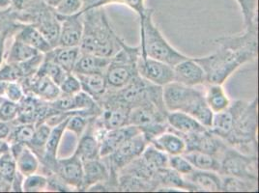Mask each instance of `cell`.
I'll use <instances>...</instances> for the list:
<instances>
[{
  "instance_id": "cell-49",
  "label": "cell",
  "mask_w": 259,
  "mask_h": 193,
  "mask_svg": "<svg viewBox=\"0 0 259 193\" xmlns=\"http://www.w3.org/2000/svg\"><path fill=\"white\" fill-rule=\"evenodd\" d=\"M12 191V183L7 182L0 176V192H9Z\"/></svg>"
},
{
  "instance_id": "cell-11",
  "label": "cell",
  "mask_w": 259,
  "mask_h": 193,
  "mask_svg": "<svg viewBox=\"0 0 259 193\" xmlns=\"http://www.w3.org/2000/svg\"><path fill=\"white\" fill-rule=\"evenodd\" d=\"M182 137L186 142V152L198 151L215 156L219 159H221L222 155L228 146L224 140L217 136L210 129H206L204 131L190 135H185Z\"/></svg>"
},
{
  "instance_id": "cell-10",
  "label": "cell",
  "mask_w": 259,
  "mask_h": 193,
  "mask_svg": "<svg viewBox=\"0 0 259 193\" xmlns=\"http://www.w3.org/2000/svg\"><path fill=\"white\" fill-rule=\"evenodd\" d=\"M139 75L152 84L163 87L174 81L172 66L149 57H140L138 61Z\"/></svg>"
},
{
  "instance_id": "cell-37",
  "label": "cell",
  "mask_w": 259,
  "mask_h": 193,
  "mask_svg": "<svg viewBox=\"0 0 259 193\" xmlns=\"http://www.w3.org/2000/svg\"><path fill=\"white\" fill-rule=\"evenodd\" d=\"M109 4H121V5L128 6L132 10H134L139 15L140 21H142L144 19L145 11L147 9V8H145L144 0H98L95 4H93L88 9L98 8V7H105V6L109 5Z\"/></svg>"
},
{
  "instance_id": "cell-7",
  "label": "cell",
  "mask_w": 259,
  "mask_h": 193,
  "mask_svg": "<svg viewBox=\"0 0 259 193\" xmlns=\"http://www.w3.org/2000/svg\"><path fill=\"white\" fill-rule=\"evenodd\" d=\"M204 96L202 90L172 81L162 87V100L167 112L189 113L194 105Z\"/></svg>"
},
{
  "instance_id": "cell-34",
  "label": "cell",
  "mask_w": 259,
  "mask_h": 193,
  "mask_svg": "<svg viewBox=\"0 0 259 193\" xmlns=\"http://www.w3.org/2000/svg\"><path fill=\"white\" fill-rule=\"evenodd\" d=\"M11 131L7 138L9 144L21 143L27 145L35 132V124H11Z\"/></svg>"
},
{
  "instance_id": "cell-13",
  "label": "cell",
  "mask_w": 259,
  "mask_h": 193,
  "mask_svg": "<svg viewBox=\"0 0 259 193\" xmlns=\"http://www.w3.org/2000/svg\"><path fill=\"white\" fill-rule=\"evenodd\" d=\"M54 173L74 190H80L83 178V166L81 159L75 153L69 158L57 159Z\"/></svg>"
},
{
  "instance_id": "cell-14",
  "label": "cell",
  "mask_w": 259,
  "mask_h": 193,
  "mask_svg": "<svg viewBox=\"0 0 259 193\" xmlns=\"http://www.w3.org/2000/svg\"><path fill=\"white\" fill-rule=\"evenodd\" d=\"M20 82L25 94H32L47 102H53L60 95L59 86L49 76L38 72L29 77L23 78Z\"/></svg>"
},
{
  "instance_id": "cell-36",
  "label": "cell",
  "mask_w": 259,
  "mask_h": 193,
  "mask_svg": "<svg viewBox=\"0 0 259 193\" xmlns=\"http://www.w3.org/2000/svg\"><path fill=\"white\" fill-rule=\"evenodd\" d=\"M48 176L42 173H34L25 176L22 182V191L41 192L47 190Z\"/></svg>"
},
{
  "instance_id": "cell-30",
  "label": "cell",
  "mask_w": 259,
  "mask_h": 193,
  "mask_svg": "<svg viewBox=\"0 0 259 193\" xmlns=\"http://www.w3.org/2000/svg\"><path fill=\"white\" fill-rule=\"evenodd\" d=\"M40 54L41 53H39L31 46L14 39L11 47L5 56V62L20 64Z\"/></svg>"
},
{
  "instance_id": "cell-22",
  "label": "cell",
  "mask_w": 259,
  "mask_h": 193,
  "mask_svg": "<svg viewBox=\"0 0 259 193\" xmlns=\"http://www.w3.org/2000/svg\"><path fill=\"white\" fill-rule=\"evenodd\" d=\"M166 121L168 124V128L180 134L181 136L194 134L209 129L202 126L193 116L182 111L168 112Z\"/></svg>"
},
{
  "instance_id": "cell-48",
  "label": "cell",
  "mask_w": 259,
  "mask_h": 193,
  "mask_svg": "<svg viewBox=\"0 0 259 193\" xmlns=\"http://www.w3.org/2000/svg\"><path fill=\"white\" fill-rule=\"evenodd\" d=\"M11 123L0 121V139L7 140L11 131Z\"/></svg>"
},
{
  "instance_id": "cell-20",
  "label": "cell",
  "mask_w": 259,
  "mask_h": 193,
  "mask_svg": "<svg viewBox=\"0 0 259 193\" xmlns=\"http://www.w3.org/2000/svg\"><path fill=\"white\" fill-rule=\"evenodd\" d=\"M10 153L15 159L17 169L22 175L28 176L39 171L41 162L30 148L21 143H11Z\"/></svg>"
},
{
  "instance_id": "cell-23",
  "label": "cell",
  "mask_w": 259,
  "mask_h": 193,
  "mask_svg": "<svg viewBox=\"0 0 259 193\" xmlns=\"http://www.w3.org/2000/svg\"><path fill=\"white\" fill-rule=\"evenodd\" d=\"M150 144L169 157L183 155L187 149L183 137L169 128L152 139Z\"/></svg>"
},
{
  "instance_id": "cell-50",
  "label": "cell",
  "mask_w": 259,
  "mask_h": 193,
  "mask_svg": "<svg viewBox=\"0 0 259 193\" xmlns=\"http://www.w3.org/2000/svg\"><path fill=\"white\" fill-rule=\"evenodd\" d=\"M10 151V144L6 139H0V157Z\"/></svg>"
},
{
  "instance_id": "cell-54",
  "label": "cell",
  "mask_w": 259,
  "mask_h": 193,
  "mask_svg": "<svg viewBox=\"0 0 259 193\" xmlns=\"http://www.w3.org/2000/svg\"><path fill=\"white\" fill-rule=\"evenodd\" d=\"M3 100H4V99H3V98H1V96H0V105H1V104H2V102H3Z\"/></svg>"
},
{
  "instance_id": "cell-1",
  "label": "cell",
  "mask_w": 259,
  "mask_h": 193,
  "mask_svg": "<svg viewBox=\"0 0 259 193\" xmlns=\"http://www.w3.org/2000/svg\"><path fill=\"white\" fill-rule=\"evenodd\" d=\"M81 14L83 31L80 52L108 58L117 54L125 41L113 30L104 7L91 8Z\"/></svg>"
},
{
  "instance_id": "cell-3",
  "label": "cell",
  "mask_w": 259,
  "mask_h": 193,
  "mask_svg": "<svg viewBox=\"0 0 259 193\" xmlns=\"http://www.w3.org/2000/svg\"><path fill=\"white\" fill-rule=\"evenodd\" d=\"M256 58L257 54L220 46L214 54L194 59L204 70L207 83L224 84L240 67L254 61Z\"/></svg>"
},
{
  "instance_id": "cell-45",
  "label": "cell",
  "mask_w": 259,
  "mask_h": 193,
  "mask_svg": "<svg viewBox=\"0 0 259 193\" xmlns=\"http://www.w3.org/2000/svg\"><path fill=\"white\" fill-rule=\"evenodd\" d=\"M25 95L22 83L20 81H7L3 99L9 100L14 103H19Z\"/></svg>"
},
{
  "instance_id": "cell-24",
  "label": "cell",
  "mask_w": 259,
  "mask_h": 193,
  "mask_svg": "<svg viewBox=\"0 0 259 193\" xmlns=\"http://www.w3.org/2000/svg\"><path fill=\"white\" fill-rule=\"evenodd\" d=\"M184 177L188 182L194 185L196 191H222V178L221 175L217 172L194 169L192 173Z\"/></svg>"
},
{
  "instance_id": "cell-44",
  "label": "cell",
  "mask_w": 259,
  "mask_h": 193,
  "mask_svg": "<svg viewBox=\"0 0 259 193\" xmlns=\"http://www.w3.org/2000/svg\"><path fill=\"white\" fill-rule=\"evenodd\" d=\"M82 9L83 0H62L54 11L60 16H71L81 12Z\"/></svg>"
},
{
  "instance_id": "cell-25",
  "label": "cell",
  "mask_w": 259,
  "mask_h": 193,
  "mask_svg": "<svg viewBox=\"0 0 259 193\" xmlns=\"http://www.w3.org/2000/svg\"><path fill=\"white\" fill-rule=\"evenodd\" d=\"M110 58L80 52L73 73L76 75L105 74Z\"/></svg>"
},
{
  "instance_id": "cell-26",
  "label": "cell",
  "mask_w": 259,
  "mask_h": 193,
  "mask_svg": "<svg viewBox=\"0 0 259 193\" xmlns=\"http://www.w3.org/2000/svg\"><path fill=\"white\" fill-rule=\"evenodd\" d=\"M79 54V46H55L44 57L59 65L67 73H73Z\"/></svg>"
},
{
  "instance_id": "cell-33",
  "label": "cell",
  "mask_w": 259,
  "mask_h": 193,
  "mask_svg": "<svg viewBox=\"0 0 259 193\" xmlns=\"http://www.w3.org/2000/svg\"><path fill=\"white\" fill-rule=\"evenodd\" d=\"M141 157L143 159V161H145L147 164H149L155 170L160 171L162 169L169 167L168 165L169 156H167L162 151L157 149L150 143L145 147Z\"/></svg>"
},
{
  "instance_id": "cell-27",
  "label": "cell",
  "mask_w": 259,
  "mask_h": 193,
  "mask_svg": "<svg viewBox=\"0 0 259 193\" xmlns=\"http://www.w3.org/2000/svg\"><path fill=\"white\" fill-rule=\"evenodd\" d=\"M203 93L206 104L214 114L226 110L231 104V100L227 95L223 84L206 83Z\"/></svg>"
},
{
  "instance_id": "cell-18",
  "label": "cell",
  "mask_w": 259,
  "mask_h": 193,
  "mask_svg": "<svg viewBox=\"0 0 259 193\" xmlns=\"http://www.w3.org/2000/svg\"><path fill=\"white\" fill-rule=\"evenodd\" d=\"M101 112L95 117V123L99 127L110 130L129 125L128 108L114 104L101 105Z\"/></svg>"
},
{
  "instance_id": "cell-40",
  "label": "cell",
  "mask_w": 259,
  "mask_h": 193,
  "mask_svg": "<svg viewBox=\"0 0 259 193\" xmlns=\"http://www.w3.org/2000/svg\"><path fill=\"white\" fill-rule=\"evenodd\" d=\"M60 95L73 96L81 91V85L79 79L74 73H68L63 81L59 84Z\"/></svg>"
},
{
  "instance_id": "cell-5",
  "label": "cell",
  "mask_w": 259,
  "mask_h": 193,
  "mask_svg": "<svg viewBox=\"0 0 259 193\" xmlns=\"http://www.w3.org/2000/svg\"><path fill=\"white\" fill-rule=\"evenodd\" d=\"M141 47L123 43L121 50L110 58L105 72L108 90H118L130 83L139 75L138 61L141 57Z\"/></svg>"
},
{
  "instance_id": "cell-39",
  "label": "cell",
  "mask_w": 259,
  "mask_h": 193,
  "mask_svg": "<svg viewBox=\"0 0 259 193\" xmlns=\"http://www.w3.org/2000/svg\"><path fill=\"white\" fill-rule=\"evenodd\" d=\"M17 165L10 151L0 157V176L7 182H13L17 173Z\"/></svg>"
},
{
  "instance_id": "cell-2",
  "label": "cell",
  "mask_w": 259,
  "mask_h": 193,
  "mask_svg": "<svg viewBox=\"0 0 259 193\" xmlns=\"http://www.w3.org/2000/svg\"><path fill=\"white\" fill-rule=\"evenodd\" d=\"M232 105L234 107L233 127L226 143L242 153L257 156V98L249 102L237 100L232 102Z\"/></svg>"
},
{
  "instance_id": "cell-4",
  "label": "cell",
  "mask_w": 259,
  "mask_h": 193,
  "mask_svg": "<svg viewBox=\"0 0 259 193\" xmlns=\"http://www.w3.org/2000/svg\"><path fill=\"white\" fill-rule=\"evenodd\" d=\"M154 11L146 9L144 19L141 21V57H149L174 67L179 62L188 58L174 49L153 20Z\"/></svg>"
},
{
  "instance_id": "cell-47",
  "label": "cell",
  "mask_w": 259,
  "mask_h": 193,
  "mask_svg": "<svg viewBox=\"0 0 259 193\" xmlns=\"http://www.w3.org/2000/svg\"><path fill=\"white\" fill-rule=\"evenodd\" d=\"M17 29V28H16ZM16 29H6L0 33V66L3 64L5 54V42L10 34H14Z\"/></svg>"
},
{
  "instance_id": "cell-46",
  "label": "cell",
  "mask_w": 259,
  "mask_h": 193,
  "mask_svg": "<svg viewBox=\"0 0 259 193\" xmlns=\"http://www.w3.org/2000/svg\"><path fill=\"white\" fill-rule=\"evenodd\" d=\"M47 190H50V191H74V189L71 186H69L62 179H60L54 173L48 175Z\"/></svg>"
},
{
  "instance_id": "cell-19",
  "label": "cell",
  "mask_w": 259,
  "mask_h": 193,
  "mask_svg": "<svg viewBox=\"0 0 259 193\" xmlns=\"http://www.w3.org/2000/svg\"><path fill=\"white\" fill-rule=\"evenodd\" d=\"M13 35L15 40L31 46L41 54H47L54 49L42 32L32 23L20 22Z\"/></svg>"
},
{
  "instance_id": "cell-38",
  "label": "cell",
  "mask_w": 259,
  "mask_h": 193,
  "mask_svg": "<svg viewBox=\"0 0 259 193\" xmlns=\"http://www.w3.org/2000/svg\"><path fill=\"white\" fill-rule=\"evenodd\" d=\"M37 72L42 75L49 76L58 86L63 81L65 76L68 74L59 65L54 63L51 60L45 59V57H44L43 63L41 64Z\"/></svg>"
},
{
  "instance_id": "cell-17",
  "label": "cell",
  "mask_w": 259,
  "mask_h": 193,
  "mask_svg": "<svg viewBox=\"0 0 259 193\" xmlns=\"http://www.w3.org/2000/svg\"><path fill=\"white\" fill-rule=\"evenodd\" d=\"M215 43L220 46H225L227 49L244 52L258 55V38H257V27L248 28L244 32L230 36H224L215 40Z\"/></svg>"
},
{
  "instance_id": "cell-55",
  "label": "cell",
  "mask_w": 259,
  "mask_h": 193,
  "mask_svg": "<svg viewBox=\"0 0 259 193\" xmlns=\"http://www.w3.org/2000/svg\"><path fill=\"white\" fill-rule=\"evenodd\" d=\"M0 33H1V32H0Z\"/></svg>"
},
{
  "instance_id": "cell-43",
  "label": "cell",
  "mask_w": 259,
  "mask_h": 193,
  "mask_svg": "<svg viewBox=\"0 0 259 193\" xmlns=\"http://www.w3.org/2000/svg\"><path fill=\"white\" fill-rule=\"evenodd\" d=\"M168 165L174 171L179 173L182 176H187L194 170L193 165L184 157L183 155L169 157Z\"/></svg>"
},
{
  "instance_id": "cell-52",
  "label": "cell",
  "mask_w": 259,
  "mask_h": 193,
  "mask_svg": "<svg viewBox=\"0 0 259 193\" xmlns=\"http://www.w3.org/2000/svg\"><path fill=\"white\" fill-rule=\"evenodd\" d=\"M46 5H48L50 8L55 10V8L61 3L62 0H43Z\"/></svg>"
},
{
  "instance_id": "cell-12",
  "label": "cell",
  "mask_w": 259,
  "mask_h": 193,
  "mask_svg": "<svg viewBox=\"0 0 259 193\" xmlns=\"http://www.w3.org/2000/svg\"><path fill=\"white\" fill-rule=\"evenodd\" d=\"M141 132V129L133 125H127L118 129H97L96 135L100 142V158L108 157L124 142Z\"/></svg>"
},
{
  "instance_id": "cell-32",
  "label": "cell",
  "mask_w": 259,
  "mask_h": 193,
  "mask_svg": "<svg viewBox=\"0 0 259 193\" xmlns=\"http://www.w3.org/2000/svg\"><path fill=\"white\" fill-rule=\"evenodd\" d=\"M51 129L52 128L46 123H40L35 125V132L32 139L26 145L28 148L31 149L40 161L43 158L46 143L51 133Z\"/></svg>"
},
{
  "instance_id": "cell-41",
  "label": "cell",
  "mask_w": 259,
  "mask_h": 193,
  "mask_svg": "<svg viewBox=\"0 0 259 193\" xmlns=\"http://www.w3.org/2000/svg\"><path fill=\"white\" fill-rule=\"evenodd\" d=\"M22 79V71L19 64L5 62L0 66V80L21 81Z\"/></svg>"
},
{
  "instance_id": "cell-31",
  "label": "cell",
  "mask_w": 259,
  "mask_h": 193,
  "mask_svg": "<svg viewBox=\"0 0 259 193\" xmlns=\"http://www.w3.org/2000/svg\"><path fill=\"white\" fill-rule=\"evenodd\" d=\"M222 191L242 192V191H258V182H252L231 176L221 175Z\"/></svg>"
},
{
  "instance_id": "cell-16",
  "label": "cell",
  "mask_w": 259,
  "mask_h": 193,
  "mask_svg": "<svg viewBox=\"0 0 259 193\" xmlns=\"http://www.w3.org/2000/svg\"><path fill=\"white\" fill-rule=\"evenodd\" d=\"M173 71L175 82L192 87L205 85L207 83L204 70L194 58L188 57L179 62L173 67Z\"/></svg>"
},
{
  "instance_id": "cell-15",
  "label": "cell",
  "mask_w": 259,
  "mask_h": 193,
  "mask_svg": "<svg viewBox=\"0 0 259 193\" xmlns=\"http://www.w3.org/2000/svg\"><path fill=\"white\" fill-rule=\"evenodd\" d=\"M57 18L60 22L57 46H79L83 31L82 14L79 12L71 16L57 15Z\"/></svg>"
},
{
  "instance_id": "cell-28",
  "label": "cell",
  "mask_w": 259,
  "mask_h": 193,
  "mask_svg": "<svg viewBox=\"0 0 259 193\" xmlns=\"http://www.w3.org/2000/svg\"><path fill=\"white\" fill-rule=\"evenodd\" d=\"M76 75V74H75ZM79 79L81 90L85 92L97 103L108 91V86L104 74H85L76 75Z\"/></svg>"
},
{
  "instance_id": "cell-9",
  "label": "cell",
  "mask_w": 259,
  "mask_h": 193,
  "mask_svg": "<svg viewBox=\"0 0 259 193\" xmlns=\"http://www.w3.org/2000/svg\"><path fill=\"white\" fill-rule=\"evenodd\" d=\"M83 178L79 191H88L96 184L108 183L111 191H119L118 176L110 173L107 163L101 158L82 161Z\"/></svg>"
},
{
  "instance_id": "cell-21",
  "label": "cell",
  "mask_w": 259,
  "mask_h": 193,
  "mask_svg": "<svg viewBox=\"0 0 259 193\" xmlns=\"http://www.w3.org/2000/svg\"><path fill=\"white\" fill-rule=\"evenodd\" d=\"M94 118L95 117L89 120L87 129L77 139L75 154L81 159V161L100 158V142L95 132Z\"/></svg>"
},
{
  "instance_id": "cell-53",
  "label": "cell",
  "mask_w": 259,
  "mask_h": 193,
  "mask_svg": "<svg viewBox=\"0 0 259 193\" xmlns=\"http://www.w3.org/2000/svg\"><path fill=\"white\" fill-rule=\"evenodd\" d=\"M98 0H83V9L81 10L80 13L85 11L88 8H90L93 4H95Z\"/></svg>"
},
{
  "instance_id": "cell-35",
  "label": "cell",
  "mask_w": 259,
  "mask_h": 193,
  "mask_svg": "<svg viewBox=\"0 0 259 193\" xmlns=\"http://www.w3.org/2000/svg\"><path fill=\"white\" fill-rule=\"evenodd\" d=\"M244 18L245 28L257 27L258 0H236Z\"/></svg>"
},
{
  "instance_id": "cell-42",
  "label": "cell",
  "mask_w": 259,
  "mask_h": 193,
  "mask_svg": "<svg viewBox=\"0 0 259 193\" xmlns=\"http://www.w3.org/2000/svg\"><path fill=\"white\" fill-rule=\"evenodd\" d=\"M19 114V103L4 99L0 105V121L13 123Z\"/></svg>"
},
{
  "instance_id": "cell-29",
  "label": "cell",
  "mask_w": 259,
  "mask_h": 193,
  "mask_svg": "<svg viewBox=\"0 0 259 193\" xmlns=\"http://www.w3.org/2000/svg\"><path fill=\"white\" fill-rule=\"evenodd\" d=\"M184 157L190 161L194 169L203 171H213L219 173L221 168L220 159L215 156L198 152L190 151L183 154Z\"/></svg>"
},
{
  "instance_id": "cell-51",
  "label": "cell",
  "mask_w": 259,
  "mask_h": 193,
  "mask_svg": "<svg viewBox=\"0 0 259 193\" xmlns=\"http://www.w3.org/2000/svg\"><path fill=\"white\" fill-rule=\"evenodd\" d=\"M11 6L12 0H0V11H7Z\"/></svg>"
},
{
  "instance_id": "cell-6",
  "label": "cell",
  "mask_w": 259,
  "mask_h": 193,
  "mask_svg": "<svg viewBox=\"0 0 259 193\" xmlns=\"http://www.w3.org/2000/svg\"><path fill=\"white\" fill-rule=\"evenodd\" d=\"M220 175L236 177L240 179L258 182L257 156L248 155L227 146L222 155Z\"/></svg>"
},
{
  "instance_id": "cell-8",
  "label": "cell",
  "mask_w": 259,
  "mask_h": 193,
  "mask_svg": "<svg viewBox=\"0 0 259 193\" xmlns=\"http://www.w3.org/2000/svg\"><path fill=\"white\" fill-rule=\"evenodd\" d=\"M148 144L149 143L144 135L140 132L120 145L116 150L108 155V157L101 159H103L107 163L111 174L118 176V172L128 165L130 162L138 159Z\"/></svg>"
}]
</instances>
